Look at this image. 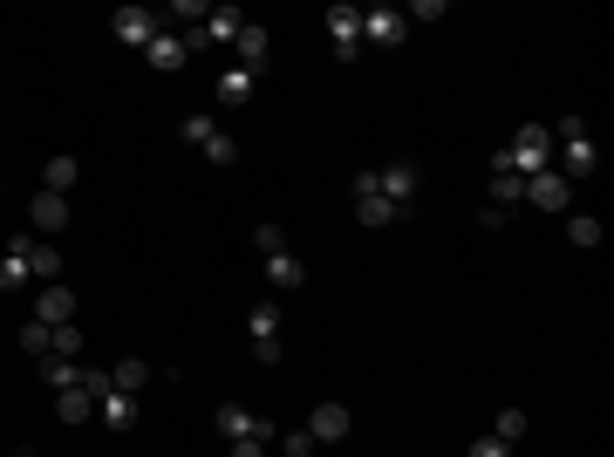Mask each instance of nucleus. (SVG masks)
Returning <instances> with one entry per match:
<instances>
[{"label":"nucleus","mask_w":614,"mask_h":457,"mask_svg":"<svg viewBox=\"0 0 614 457\" xmlns=\"http://www.w3.org/2000/svg\"><path fill=\"white\" fill-rule=\"evenodd\" d=\"M267 28H260V21H246V28H239V69H260V62H267Z\"/></svg>","instance_id":"nucleus-20"},{"label":"nucleus","mask_w":614,"mask_h":457,"mask_svg":"<svg viewBox=\"0 0 614 457\" xmlns=\"http://www.w3.org/2000/svg\"><path fill=\"white\" fill-rule=\"evenodd\" d=\"M144 382H151V362H144V355H123V362H116V376H110V389H123V396H137Z\"/></svg>","instance_id":"nucleus-21"},{"label":"nucleus","mask_w":614,"mask_h":457,"mask_svg":"<svg viewBox=\"0 0 614 457\" xmlns=\"http://www.w3.org/2000/svg\"><path fill=\"white\" fill-rule=\"evenodd\" d=\"M28 219H35V232H62L69 226V198H62V191H35Z\"/></svg>","instance_id":"nucleus-11"},{"label":"nucleus","mask_w":614,"mask_h":457,"mask_svg":"<svg viewBox=\"0 0 614 457\" xmlns=\"http://www.w3.org/2000/svg\"><path fill=\"white\" fill-rule=\"evenodd\" d=\"M253 82H260V69H239V62H232L226 76H219V103H253Z\"/></svg>","instance_id":"nucleus-19"},{"label":"nucleus","mask_w":614,"mask_h":457,"mask_svg":"<svg viewBox=\"0 0 614 457\" xmlns=\"http://www.w3.org/2000/svg\"><path fill=\"white\" fill-rule=\"evenodd\" d=\"M328 35H335V48L355 62V55H362V7H328Z\"/></svg>","instance_id":"nucleus-10"},{"label":"nucleus","mask_w":614,"mask_h":457,"mask_svg":"<svg viewBox=\"0 0 614 457\" xmlns=\"http://www.w3.org/2000/svg\"><path fill=\"white\" fill-rule=\"evenodd\" d=\"M307 280V267L294 260V253H267V287H280V294H294Z\"/></svg>","instance_id":"nucleus-16"},{"label":"nucleus","mask_w":614,"mask_h":457,"mask_svg":"<svg viewBox=\"0 0 614 457\" xmlns=\"http://www.w3.org/2000/svg\"><path fill=\"white\" fill-rule=\"evenodd\" d=\"M205 157H212V164H219V171H226L232 157H239V144H232L226 130H219V137H212V144H205Z\"/></svg>","instance_id":"nucleus-33"},{"label":"nucleus","mask_w":614,"mask_h":457,"mask_svg":"<svg viewBox=\"0 0 614 457\" xmlns=\"http://www.w3.org/2000/svg\"><path fill=\"white\" fill-rule=\"evenodd\" d=\"M7 457H35V451H28V444H21V451H7Z\"/></svg>","instance_id":"nucleus-38"},{"label":"nucleus","mask_w":614,"mask_h":457,"mask_svg":"<svg viewBox=\"0 0 614 457\" xmlns=\"http://www.w3.org/2000/svg\"><path fill=\"white\" fill-rule=\"evenodd\" d=\"M526 205H539V212H574V185L546 164V171H533L526 178Z\"/></svg>","instance_id":"nucleus-3"},{"label":"nucleus","mask_w":614,"mask_h":457,"mask_svg":"<svg viewBox=\"0 0 614 457\" xmlns=\"http://www.w3.org/2000/svg\"><path fill=\"white\" fill-rule=\"evenodd\" d=\"M403 35H410L403 7H369V14H362V41H376V48H396Z\"/></svg>","instance_id":"nucleus-5"},{"label":"nucleus","mask_w":614,"mask_h":457,"mask_svg":"<svg viewBox=\"0 0 614 457\" xmlns=\"http://www.w3.org/2000/svg\"><path fill=\"white\" fill-rule=\"evenodd\" d=\"M110 21H116V41H130V48H151L157 41V14L151 7H116Z\"/></svg>","instance_id":"nucleus-7"},{"label":"nucleus","mask_w":614,"mask_h":457,"mask_svg":"<svg viewBox=\"0 0 614 457\" xmlns=\"http://www.w3.org/2000/svg\"><path fill=\"white\" fill-rule=\"evenodd\" d=\"M314 451H321V444H314L307 430H287V437H280V457H314Z\"/></svg>","instance_id":"nucleus-31"},{"label":"nucleus","mask_w":614,"mask_h":457,"mask_svg":"<svg viewBox=\"0 0 614 457\" xmlns=\"http://www.w3.org/2000/svg\"><path fill=\"white\" fill-rule=\"evenodd\" d=\"M21 348H35V355H48V328H41V321H21Z\"/></svg>","instance_id":"nucleus-35"},{"label":"nucleus","mask_w":614,"mask_h":457,"mask_svg":"<svg viewBox=\"0 0 614 457\" xmlns=\"http://www.w3.org/2000/svg\"><path fill=\"white\" fill-rule=\"evenodd\" d=\"M587 171H594V144L580 137V144H567V171H560V178L574 185V178H587Z\"/></svg>","instance_id":"nucleus-27"},{"label":"nucleus","mask_w":614,"mask_h":457,"mask_svg":"<svg viewBox=\"0 0 614 457\" xmlns=\"http://www.w3.org/2000/svg\"><path fill=\"white\" fill-rule=\"evenodd\" d=\"M417 164H389V171H376V191H383L389 205H396V212H410V198H417Z\"/></svg>","instance_id":"nucleus-8"},{"label":"nucleus","mask_w":614,"mask_h":457,"mask_svg":"<svg viewBox=\"0 0 614 457\" xmlns=\"http://www.w3.org/2000/svg\"><path fill=\"white\" fill-rule=\"evenodd\" d=\"M7 253H21V260H28V280H41V287L62 280V253H55L48 239H7Z\"/></svg>","instance_id":"nucleus-4"},{"label":"nucleus","mask_w":614,"mask_h":457,"mask_svg":"<svg viewBox=\"0 0 614 457\" xmlns=\"http://www.w3.org/2000/svg\"><path fill=\"white\" fill-rule=\"evenodd\" d=\"M96 417L110 423V430H130V423H137V396H123V389H103V396H96Z\"/></svg>","instance_id":"nucleus-12"},{"label":"nucleus","mask_w":614,"mask_h":457,"mask_svg":"<svg viewBox=\"0 0 614 457\" xmlns=\"http://www.w3.org/2000/svg\"><path fill=\"white\" fill-rule=\"evenodd\" d=\"M219 437H226V444H232V437H267V444H273V423L267 417H246V410H219Z\"/></svg>","instance_id":"nucleus-14"},{"label":"nucleus","mask_w":614,"mask_h":457,"mask_svg":"<svg viewBox=\"0 0 614 457\" xmlns=\"http://www.w3.org/2000/svg\"><path fill=\"white\" fill-rule=\"evenodd\" d=\"M212 137H219V123H212L205 110H198V116H185V144H198V151H205Z\"/></svg>","instance_id":"nucleus-29"},{"label":"nucleus","mask_w":614,"mask_h":457,"mask_svg":"<svg viewBox=\"0 0 614 457\" xmlns=\"http://www.w3.org/2000/svg\"><path fill=\"white\" fill-rule=\"evenodd\" d=\"M348 430H355L348 403H314V417H307V437H314V444H342Z\"/></svg>","instance_id":"nucleus-6"},{"label":"nucleus","mask_w":614,"mask_h":457,"mask_svg":"<svg viewBox=\"0 0 614 457\" xmlns=\"http://www.w3.org/2000/svg\"><path fill=\"white\" fill-rule=\"evenodd\" d=\"M48 355H62V362H76V355H82V328H76V321L48 328Z\"/></svg>","instance_id":"nucleus-24"},{"label":"nucleus","mask_w":614,"mask_h":457,"mask_svg":"<svg viewBox=\"0 0 614 457\" xmlns=\"http://www.w3.org/2000/svg\"><path fill=\"white\" fill-rule=\"evenodd\" d=\"M519 198H526V178H519V171H505V157H492V212L519 205Z\"/></svg>","instance_id":"nucleus-13"},{"label":"nucleus","mask_w":614,"mask_h":457,"mask_svg":"<svg viewBox=\"0 0 614 457\" xmlns=\"http://www.w3.org/2000/svg\"><path fill=\"white\" fill-rule=\"evenodd\" d=\"M567 239H574L580 253H587V246H601V219H587V212H567Z\"/></svg>","instance_id":"nucleus-25"},{"label":"nucleus","mask_w":614,"mask_h":457,"mask_svg":"<svg viewBox=\"0 0 614 457\" xmlns=\"http://www.w3.org/2000/svg\"><path fill=\"white\" fill-rule=\"evenodd\" d=\"M35 321H41V328H62V321H76V294H69L62 280H55V287H41V294H35Z\"/></svg>","instance_id":"nucleus-9"},{"label":"nucleus","mask_w":614,"mask_h":457,"mask_svg":"<svg viewBox=\"0 0 614 457\" xmlns=\"http://www.w3.org/2000/svg\"><path fill=\"white\" fill-rule=\"evenodd\" d=\"M267 451H273L267 437H232V451H226V457H267Z\"/></svg>","instance_id":"nucleus-34"},{"label":"nucleus","mask_w":614,"mask_h":457,"mask_svg":"<svg viewBox=\"0 0 614 457\" xmlns=\"http://www.w3.org/2000/svg\"><path fill=\"white\" fill-rule=\"evenodd\" d=\"M355 219H362V226H396V219H410V212H396L383 191H362V198H355Z\"/></svg>","instance_id":"nucleus-15"},{"label":"nucleus","mask_w":614,"mask_h":457,"mask_svg":"<svg viewBox=\"0 0 614 457\" xmlns=\"http://www.w3.org/2000/svg\"><path fill=\"white\" fill-rule=\"evenodd\" d=\"M499 444H512V437H526V410H499V430H492Z\"/></svg>","instance_id":"nucleus-30"},{"label":"nucleus","mask_w":614,"mask_h":457,"mask_svg":"<svg viewBox=\"0 0 614 457\" xmlns=\"http://www.w3.org/2000/svg\"><path fill=\"white\" fill-rule=\"evenodd\" d=\"M0 191H7V185H0Z\"/></svg>","instance_id":"nucleus-39"},{"label":"nucleus","mask_w":614,"mask_h":457,"mask_svg":"<svg viewBox=\"0 0 614 457\" xmlns=\"http://www.w3.org/2000/svg\"><path fill=\"white\" fill-rule=\"evenodd\" d=\"M403 21H444V0H417V7H410Z\"/></svg>","instance_id":"nucleus-36"},{"label":"nucleus","mask_w":614,"mask_h":457,"mask_svg":"<svg viewBox=\"0 0 614 457\" xmlns=\"http://www.w3.org/2000/svg\"><path fill=\"white\" fill-rule=\"evenodd\" d=\"M246 328H253V348H260V342H280V314H273V301L253 307V314H246Z\"/></svg>","instance_id":"nucleus-23"},{"label":"nucleus","mask_w":614,"mask_h":457,"mask_svg":"<svg viewBox=\"0 0 614 457\" xmlns=\"http://www.w3.org/2000/svg\"><path fill=\"white\" fill-rule=\"evenodd\" d=\"M0 287H7V294L28 287V260H21V253H0Z\"/></svg>","instance_id":"nucleus-28"},{"label":"nucleus","mask_w":614,"mask_h":457,"mask_svg":"<svg viewBox=\"0 0 614 457\" xmlns=\"http://www.w3.org/2000/svg\"><path fill=\"white\" fill-rule=\"evenodd\" d=\"M55 417H62V423H89V417H96V396H89L82 382H76V389H62V396H55Z\"/></svg>","instance_id":"nucleus-18"},{"label":"nucleus","mask_w":614,"mask_h":457,"mask_svg":"<svg viewBox=\"0 0 614 457\" xmlns=\"http://www.w3.org/2000/svg\"><path fill=\"white\" fill-rule=\"evenodd\" d=\"M546 151H553V130L546 123H519V137L505 144V171H519V178H533V171H546Z\"/></svg>","instance_id":"nucleus-1"},{"label":"nucleus","mask_w":614,"mask_h":457,"mask_svg":"<svg viewBox=\"0 0 614 457\" xmlns=\"http://www.w3.org/2000/svg\"><path fill=\"white\" fill-rule=\"evenodd\" d=\"M41 178H48V191H69L82 178V164H76V157H48V171H41Z\"/></svg>","instance_id":"nucleus-26"},{"label":"nucleus","mask_w":614,"mask_h":457,"mask_svg":"<svg viewBox=\"0 0 614 457\" xmlns=\"http://www.w3.org/2000/svg\"><path fill=\"white\" fill-rule=\"evenodd\" d=\"M41 382L62 396V389H76V382H82V369H76V362H62V355H41Z\"/></svg>","instance_id":"nucleus-22"},{"label":"nucleus","mask_w":614,"mask_h":457,"mask_svg":"<svg viewBox=\"0 0 614 457\" xmlns=\"http://www.w3.org/2000/svg\"><path fill=\"white\" fill-rule=\"evenodd\" d=\"M471 457H512V444H499V437H478V444H471Z\"/></svg>","instance_id":"nucleus-37"},{"label":"nucleus","mask_w":614,"mask_h":457,"mask_svg":"<svg viewBox=\"0 0 614 457\" xmlns=\"http://www.w3.org/2000/svg\"><path fill=\"white\" fill-rule=\"evenodd\" d=\"M253 246H260V260H267V253H287V232H280V226H260V232H253Z\"/></svg>","instance_id":"nucleus-32"},{"label":"nucleus","mask_w":614,"mask_h":457,"mask_svg":"<svg viewBox=\"0 0 614 457\" xmlns=\"http://www.w3.org/2000/svg\"><path fill=\"white\" fill-rule=\"evenodd\" d=\"M144 55H151V69L171 76V69H185V35H164V28H157V41L144 48Z\"/></svg>","instance_id":"nucleus-17"},{"label":"nucleus","mask_w":614,"mask_h":457,"mask_svg":"<svg viewBox=\"0 0 614 457\" xmlns=\"http://www.w3.org/2000/svg\"><path fill=\"white\" fill-rule=\"evenodd\" d=\"M239 28H246V14H239V7H205V21H198L192 35H185V55H192V48H219V41H239Z\"/></svg>","instance_id":"nucleus-2"}]
</instances>
